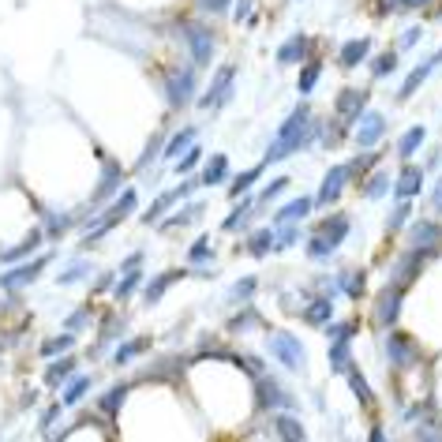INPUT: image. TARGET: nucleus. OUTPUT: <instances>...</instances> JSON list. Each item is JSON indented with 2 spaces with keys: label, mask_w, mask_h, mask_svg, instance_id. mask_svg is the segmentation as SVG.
I'll return each mask as SVG.
<instances>
[{
  "label": "nucleus",
  "mask_w": 442,
  "mask_h": 442,
  "mask_svg": "<svg viewBox=\"0 0 442 442\" xmlns=\"http://www.w3.org/2000/svg\"><path fill=\"white\" fill-rule=\"evenodd\" d=\"M315 135H319V128H311V113H307V106H296V109L289 113V120L278 128V139L270 142V150H266V165H270V162H285L289 154L304 150Z\"/></svg>",
  "instance_id": "obj_1"
},
{
  "label": "nucleus",
  "mask_w": 442,
  "mask_h": 442,
  "mask_svg": "<svg viewBox=\"0 0 442 442\" xmlns=\"http://www.w3.org/2000/svg\"><path fill=\"white\" fill-rule=\"evenodd\" d=\"M270 356L281 360L289 371H304L307 368V353L300 345V337H289V334H270Z\"/></svg>",
  "instance_id": "obj_2"
},
{
  "label": "nucleus",
  "mask_w": 442,
  "mask_h": 442,
  "mask_svg": "<svg viewBox=\"0 0 442 442\" xmlns=\"http://www.w3.org/2000/svg\"><path fill=\"white\" fill-rule=\"evenodd\" d=\"M232 79H237V68H232V64L217 68V75L210 79V86H206L203 98H199V109H221V106H229V98H232Z\"/></svg>",
  "instance_id": "obj_3"
},
{
  "label": "nucleus",
  "mask_w": 442,
  "mask_h": 442,
  "mask_svg": "<svg viewBox=\"0 0 442 442\" xmlns=\"http://www.w3.org/2000/svg\"><path fill=\"white\" fill-rule=\"evenodd\" d=\"M191 94H195V68H180V72H173L165 79V98H169V106H173V109L188 106Z\"/></svg>",
  "instance_id": "obj_4"
},
{
  "label": "nucleus",
  "mask_w": 442,
  "mask_h": 442,
  "mask_svg": "<svg viewBox=\"0 0 442 442\" xmlns=\"http://www.w3.org/2000/svg\"><path fill=\"white\" fill-rule=\"evenodd\" d=\"M184 30L188 38V49H191V57H195V64H199V68H206V64H210V57H214V34L206 30V27H195V23H184Z\"/></svg>",
  "instance_id": "obj_5"
},
{
  "label": "nucleus",
  "mask_w": 442,
  "mask_h": 442,
  "mask_svg": "<svg viewBox=\"0 0 442 442\" xmlns=\"http://www.w3.org/2000/svg\"><path fill=\"white\" fill-rule=\"evenodd\" d=\"M45 263H49V259L42 255V259H34V263H27V266H16V270H8V274L0 278V289H8V293H19V289H27L30 281H38V274L45 270Z\"/></svg>",
  "instance_id": "obj_6"
},
{
  "label": "nucleus",
  "mask_w": 442,
  "mask_h": 442,
  "mask_svg": "<svg viewBox=\"0 0 442 442\" xmlns=\"http://www.w3.org/2000/svg\"><path fill=\"white\" fill-rule=\"evenodd\" d=\"M401 296H405V289H401V285H386V289L379 293V304H375V322H379V327H390V322L397 319Z\"/></svg>",
  "instance_id": "obj_7"
},
{
  "label": "nucleus",
  "mask_w": 442,
  "mask_h": 442,
  "mask_svg": "<svg viewBox=\"0 0 442 442\" xmlns=\"http://www.w3.org/2000/svg\"><path fill=\"white\" fill-rule=\"evenodd\" d=\"M356 142L360 147H375L382 135H386V116L382 113H360L356 116Z\"/></svg>",
  "instance_id": "obj_8"
},
{
  "label": "nucleus",
  "mask_w": 442,
  "mask_h": 442,
  "mask_svg": "<svg viewBox=\"0 0 442 442\" xmlns=\"http://www.w3.org/2000/svg\"><path fill=\"white\" fill-rule=\"evenodd\" d=\"M386 356L394 368H412L416 363V345H412V337L405 334H390L386 337Z\"/></svg>",
  "instance_id": "obj_9"
},
{
  "label": "nucleus",
  "mask_w": 442,
  "mask_h": 442,
  "mask_svg": "<svg viewBox=\"0 0 442 442\" xmlns=\"http://www.w3.org/2000/svg\"><path fill=\"white\" fill-rule=\"evenodd\" d=\"M348 180H353V176H348V165H334L330 173H327V180H322V188H319V199H315V203H319V206H330L337 195L345 191Z\"/></svg>",
  "instance_id": "obj_10"
},
{
  "label": "nucleus",
  "mask_w": 442,
  "mask_h": 442,
  "mask_svg": "<svg viewBox=\"0 0 442 442\" xmlns=\"http://www.w3.org/2000/svg\"><path fill=\"white\" fill-rule=\"evenodd\" d=\"M259 409H293V397L274 382V379H263L259 375Z\"/></svg>",
  "instance_id": "obj_11"
},
{
  "label": "nucleus",
  "mask_w": 442,
  "mask_h": 442,
  "mask_svg": "<svg viewBox=\"0 0 442 442\" xmlns=\"http://www.w3.org/2000/svg\"><path fill=\"white\" fill-rule=\"evenodd\" d=\"M191 191H195V180H184V184H180L176 191H165V195H158V203L150 206V210H147V217H142V221H147V225H150V221H158V217L169 210V206H176L180 199H188Z\"/></svg>",
  "instance_id": "obj_12"
},
{
  "label": "nucleus",
  "mask_w": 442,
  "mask_h": 442,
  "mask_svg": "<svg viewBox=\"0 0 442 442\" xmlns=\"http://www.w3.org/2000/svg\"><path fill=\"white\" fill-rule=\"evenodd\" d=\"M368 53H371V42H368V38H353V42L341 45V53H337V64H341L345 72H353V68H360V64L368 60Z\"/></svg>",
  "instance_id": "obj_13"
},
{
  "label": "nucleus",
  "mask_w": 442,
  "mask_h": 442,
  "mask_svg": "<svg viewBox=\"0 0 442 442\" xmlns=\"http://www.w3.org/2000/svg\"><path fill=\"white\" fill-rule=\"evenodd\" d=\"M420 188H424V169L405 165V169H401V176H397L394 195H397V199H412V195H420Z\"/></svg>",
  "instance_id": "obj_14"
},
{
  "label": "nucleus",
  "mask_w": 442,
  "mask_h": 442,
  "mask_svg": "<svg viewBox=\"0 0 442 442\" xmlns=\"http://www.w3.org/2000/svg\"><path fill=\"white\" fill-rule=\"evenodd\" d=\"M307 49H311V38H304V34H293L289 42H285L281 49H278V64H300L304 57H307Z\"/></svg>",
  "instance_id": "obj_15"
},
{
  "label": "nucleus",
  "mask_w": 442,
  "mask_h": 442,
  "mask_svg": "<svg viewBox=\"0 0 442 442\" xmlns=\"http://www.w3.org/2000/svg\"><path fill=\"white\" fill-rule=\"evenodd\" d=\"M363 106H368V94H363V90H341V98H337V116H345V120L353 124L363 113Z\"/></svg>",
  "instance_id": "obj_16"
},
{
  "label": "nucleus",
  "mask_w": 442,
  "mask_h": 442,
  "mask_svg": "<svg viewBox=\"0 0 442 442\" xmlns=\"http://www.w3.org/2000/svg\"><path fill=\"white\" fill-rule=\"evenodd\" d=\"M438 240H442V229L435 225V221H416V225H412V244H416V248L435 251Z\"/></svg>",
  "instance_id": "obj_17"
},
{
  "label": "nucleus",
  "mask_w": 442,
  "mask_h": 442,
  "mask_svg": "<svg viewBox=\"0 0 442 442\" xmlns=\"http://www.w3.org/2000/svg\"><path fill=\"white\" fill-rule=\"evenodd\" d=\"M442 60V53H435V57H427V64H420V68H416V72H409V79L405 83H401V90H397V98L401 101H409L412 94H416V86H420L424 79H427V75H431V68H435V64Z\"/></svg>",
  "instance_id": "obj_18"
},
{
  "label": "nucleus",
  "mask_w": 442,
  "mask_h": 442,
  "mask_svg": "<svg viewBox=\"0 0 442 442\" xmlns=\"http://www.w3.org/2000/svg\"><path fill=\"white\" fill-rule=\"evenodd\" d=\"M307 210H311V199H293V203H285L281 210L274 214V225H296V221H304L307 217Z\"/></svg>",
  "instance_id": "obj_19"
},
{
  "label": "nucleus",
  "mask_w": 442,
  "mask_h": 442,
  "mask_svg": "<svg viewBox=\"0 0 442 442\" xmlns=\"http://www.w3.org/2000/svg\"><path fill=\"white\" fill-rule=\"evenodd\" d=\"M330 319H334V300H327V296H322V300H311L304 307V322H307V327H327Z\"/></svg>",
  "instance_id": "obj_20"
},
{
  "label": "nucleus",
  "mask_w": 442,
  "mask_h": 442,
  "mask_svg": "<svg viewBox=\"0 0 442 442\" xmlns=\"http://www.w3.org/2000/svg\"><path fill=\"white\" fill-rule=\"evenodd\" d=\"M42 237L45 232L42 229H30V237L19 244V248H8L4 255H0V263H19V259H27V255H34L38 251V244H42Z\"/></svg>",
  "instance_id": "obj_21"
},
{
  "label": "nucleus",
  "mask_w": 442,
  "mask_h": 442,
  "mask_svg": "<svg viewBox=\"0 0 442 442\" xmlns=\"http://www.w3.org/2000/svg\"><path fill=\"white\" fill-rule=\"evenodd\" d=\"M72 375H75V360L72 356H60V360H53L45 368V382L49 386H60V382H68Z\"/></svg>",
  "instance_id": "obj_22"
},
{
  "label": "nucleus",
  "mask_w": 442,
  "mask_h": 442,
  "mask_svg": "<svg viewBox=\"0 0 442 442\" xmlns=\"http://www.w3.org/2000/svg\"><path fill=\"white\" fill-rule=\"evenodd\" d=\"M225 173H229V158H225V154H214V158L206 162V169H203V184L214 188V184L225 180Z\"/></svg>",
  "instance_id": "obj_23"
},
{
  "label": "nucleus",
  "mask_w": 442,
  "mask_h": 442,
  "mask_svg": "<svg viewBox=\"0 0 442 442\" xmlns=\"http://www.w3.org/2000/svg\"><path fill=\"white\" fill-rule=\"evenodd\" d=\"M199 214H203V203H191L184 210H176L169 221H162V232H173L176 225H191V221H199Z\"/></svg>",
  "instance_id": "obj_24"
},
{
  "label": "nucleus",
  "mask_w": 442,
  "mask_h": 442,
  "mask_svg": "<svg viewBox=\"0 0 442 442\" xmlns=\"http://www.w3.org/2000/svg\"><path fill=\"white\" fill-rule=\"evenodd\" d=\"M120 180H124V173L116 169L113 162L106 165V176H101V184H98V195H94V203H101V199H109V195L120 188Z\"/></svg>",
  "instance_id": "obj_25"
},
{
  "label": "nucleus",
  "mask_w": 442,
  "mask_h": 442,
  "mask_svg": "<svg viewBox=\"0 0 442 442\" xmlns=\"http://www.w3.org/2000/svg\"><path fill=\"white\" fill-rule=\"evenodd\" d=\"M248 251L255 259H263L266 251H274V229H255L251 240H248Z\"/></svg>",
  "instance_id": "obj_26"
},
{
  "label": "nucleus",
  "mask_w": 442,
  "mask_h": 442,
  "mask_svg": "<svg viewBox=\"0 0 442 442\" xmlns=\"http://www.w3.org/2000/svg\"><path fill=\"white\" fill-rule=\"evenodd\" d=\"M319 232H322L327 240L341 244V240H345V232H348V217H345V214H334L330 221H322V225H319Z\"/></svg>",
  "instance_id": "obj_27"
},
{
  "label": "nucleus",
  "mask_w": 442,
  "mask_h": 442,
  "mask_svg": "<svg viewBox=\"0 0 442 442\" xmlns=\"http://www.w3.org/2000/svg\"><path fill=\"white\" fill-rule=\"evenodd\" d=\"M191 142H195V128H184L180 135H173V139H169V147H165V162L180 158V154H184V150L191 147Z\"/></svg>",
  "instance_id": "obj_28"
},
{
  "label": "nucleus",
  "mask_w": 442,
  "mask_h": 442,
  "mask_svg": "<svg viewBox=\"0 0 442 442\" xmlns=\"http://www.w3.org/2000/svg\"><path fill=\"white\" fill-rule=\"evenodd\" d=\"M424 128H409V132L405 135H401V142H397V158H412V154H416V147H420V142H424Z\"/></svg>",
  "instance_id": "obj_29"
},
{
  "label": "nucleus",
  "mask_w": 442,
  "mask_h": 442,
  "mask_svg": "<svg viewBox=\"0 0 442 442\" xmlns=\"http://www.w3.org/2000/svg\"><path fill=\"white\" fill-rule=\"evenodd\" d=\"M176 278H184V274H176V270H169V274L154 278V285H147V304H158L162 296H165V289H169V285H173Z\"/></svg>",
  "instance_id": "obj_30"
},
{
  "label": "nucleus",
  "mask_w": 442,
  "mask_h": 442,
  "mask_svg": "<svg viewBox=\"0 0 442 442\" xmlns=\"http://www.w3.org/2000/svg\"><path fill=\"white\" fill-rule=\"evenodd\" d=\"M259 176H263V165H255V169H248V173H240L237 180H232V188H229V199H240V195L248 191Z\"/></svg>",
  "instance_id": "obj_31"
},
{
  "label": "nucleus",
  "mask_w": 442,
  "mask_h": 442,
  "mask_svg": "<svg viewBox=\"0 0 442 442\" xmlns=\"http://www.w3.org/2000/svg\"><path fill=\"white\" fill-rule=\"evenodd\" d=\"M330 371H348V341H330Z\"/></svg>",
  "instance_id": "obj_32"
},
{
  "label": "nucleus",
  "mask_w": 442,
  "mask_h": 442,
  "mask_svg": "<svg viewBox=\"0 0 442 442\" xmlns=\"http://www.w3.org/2000/svg\"><path fill=\"white\" fill-rule=\"evenodd\" d=\"M274 427H278V435L281 438H304V424L300 420H296V416H278V420H274Z\"/></svg>",
  "instance_id": "obj_33"
},
{
  "label": "nucleus",
  "mask_w": 442,
  "mask_h": 442,
  "mask_svg": "<svg viewBox=\"0 0 442 442\" xmlns=\"http://www.w3.org/2000/svg\"><path fill=\"white\" fill-rule=\"evenodd\" d=\"M319 75H322V64L319 60H311V64H304V72H300V94H311L315 90V83H319Z\"/></svg>",
  "instance_id": "obj_34"
},
{
  "label": "nucleus",
  "mask_w": 442,
  "mask_h": 442,
  "mask_svg": "<svg viewBox=\"0 0 442 442\" xmlns=\"http://www.w3.org/2000/svg\"><path fill=\"white\" fill-rule=\"evenodd\" d=\"M248 217H251V203H240L237 210H232V214L225 217V225H221V229H225V232H237V229L248 225Z\"/></svg>",
  "instance_id": "obj_35"
},
{
  "label": "nucleus",
  "mask_w": 442,
  "mask_h": 442,
  "mask_svg": "<svg viewBox=\"0 0 442 442\" xmlns=\"http://www.w3.org/2000/svg\"><path fill=\"white\" fill-rule=\"evenodd\" d=\"M386 188H390V173H382V169H379V173H375L368 184H363V195H368V199H382Z\"/></svg>",
  "instance_id": "obj_36"
},
{
  "label": "nucleus",
  "mask_w": 442,
  "mask_h": 442,
  "mask_svg": "<svg viewBox=\"0 0 442 442\" xmlns=\"http://www.w3.org/2000/svg\"><path fill=\"white\" fill-rule=\"evenodd\" d=\"M72 345H75L72 334H57V337H49V341L42 345V353H45V356H57V353H68Z\"/></svg>",
  "instance_id": "obj_37"
},
{
  "label": "nucleus",
  "mask_w": 442,
  "mask_h": 442,
  "mask_svg": "<svg viewBox=\"0 0 442 442\" xmlns=\"http://www.w3.org/2000/svg\"><path fill=\"white\" fill-rule=\"evenodd\" d=\"M356 334V322H327V341H348Z\"/></svg>",
  "instance_id": "obj_38"
},
{
  "label": "nucleus",
  "mask_w": 442,
  "mask_h": 442,
  "mask_svg": "<svg viewBox=\"0 0 442 442\" xmlns=\"http://www.w3.org/2000/svg\"><path fill=\"white\" fill-rule=\"evenodd\" d=\"M334 248H337L334 240H327L322 232H315V237H311V244H307V255H311V259H327Z\"/></svg>",
  "instance_id": "obj_39"
},
{
  "label": "nucleus",
  "mask_w": 442,
  "mask_h": 442,
  "mask_svg": "<svg viewBox=\"0 0 442 442\" xmlns=\"http://www.w3.org/2000/svg\"><path fill=\"white\" fill-rule=\"evenodd\" d=\"M124 397H128V386H113V390H109V394H106V397H101V412H109V416H113L116 409H120V405H124Z\"/></svg>",
  "instance_id": "obj_40"
},
{
  "label": "nucleus",
  "mask_w": 442,
  "mask_h": 442,
  "mask_svg": "<svg viewBox=\"0 0 442 442\" xmlns=\"http://www.w3.org/2000/svg\"><path fill=\"white\" fill-rule=\"evenodd\" d=\"M337 289L348 293V296L356 300V296L363 293V274H341V278H337Z\"/></svg>",
  "instance_id": "obj_41"
},
{
  "label": "nucleus",
  "mask_w": 442,
  "mask_h": 442,
  "mask_svg": "<svg viewBox=\"0 0 442 442\" xmlns=\"http://www.w3.org/2000/svg\"><path fill=\"white\" fill-rule=\"evenodd\" d=\"M397 68V53H382V57H375V64H371V72H375V79H386L390 72Z\"/></svg>",
  "instance_id": "obj_42"
},
{
  "label": "nucleus",
  "mask_w": 442,
  "mask_h": 442,
  "mask_svg": "<svg viewBox=\"0 0 442 442\" xmlns=\"http://www.w3.org/2000/svg\"><path fill=\"white\" fill-rule=\"evenodd\" d=\"M86 390H90V379H86V375H79V379H75V382L68 386V394H64V405H79Z\"/></svg>",
  "instance_id": "obj_43"
},
{
  "label": "nucleus",
  "mask_w": 442,
  "mask_h": 442,
  "mask_svg": "<svg viewBox=\"0 0 442 442\" xmlns=\"http://www.w3.org/2000/svg\"><path fill=\"white\" fill-rule=\"evenodd\" d=\"M345 375H348V386H353V394L360 397V405H371V401H375V397H371V390H368V382H363V379H360V375H356V371H345Z\"/></svg>",
  "instance_id": "obj_44"
},
{
  "label": "nucleus",
  "mask_w": 442,
  "mask_h": 442,
  "mask_svg": "<svg viewBox=\"0 0 442 442\" xmlns=\"http://www.w3.org/2000/svg\"><path fill=\"white\" fill-rule=\"evenodd\" d=\"M142 348H150V341H147V337H142V341H128V345H120V348H116V363H128L132 356H139Z\"/></svg>",
  "instance_id": "obj_45"
},
{
  "label": "nucleus",
  "mask_w": 442,
  "mask_h": 442,
  "mask_svg": "<svg viewBox=\"0 0 442 442\" xmlns=\"http://www.w3.org/2000/svg\"><path fill=\"white\" fill-rule=\"evenodd\" d=\"M83 274H90V263H72L68 270H60V278H57V281H60V285H75Z\"/></svg>",
  "instance_id": "obj_46"
},
{
  "label": "nucleus",
  "mask_w": 442,
  "mask_h": 442,
  "mask_svg": "<svg viewBox=\"0 0 442 442\" xmlns=\"http://www.w3.org/2000/svg\"><path fill=\"white\" fill-rule=\"evenodd\" d=\"M199 158H203V150L191 142V147H188L184 154H180V165H176V173H191V169L199 165Z\"/></svg>",
  "instance_id": "obj_47"
},
{
  "label": "nucleus",
  "mask_w": 442,
  "mask_h": 442,
  "mask_svg": "<svg viewBox=\"0 0 442 442\" xmlns=\"http://www.w3.org/2000/svg\"><path fill=\"white\" fill-rule=\"evenodd\" d=\"M296 244V225H281V232H274V251H285Z\"/></svg>",
  "instance_id": "obj_48"
},
{
  "label": "nucleus",
  "mask_w": 442,
  "mask_h": 442,
  "mask_svg": "<svg viewBox=\"0 0 442 442\" xmlns=\"http://www.w3.org/2000/svg\"><path fill=\"white\" fill-rule=\"evenodd\" d=\"M285 188H289V180H285V176H278V180H270V184L263 188V195H259V203H270V199H278V195H281Z\"/></svg>",
  "instance_id": "obj_49"
},
{
  "label": "nucleus",
  "mask_w": 442,
  "mask_h": 442,
  "mask_svg": "<svg viewBox=\"0 0 442 442\" xmlns=\"http://www.w3.org/2000/svg\"><path fill=\"white\" fill-rule=\"evenodd\" d=\"M139 278H142V274H124V281L116 285V300H128V296L139 289Z\"/></svg>",
  "instance_id": "obj_50"
},
{
  "label": "nucleus",
  "mask_w": 442,
  "mask_h": 442,
  "mask_svg": "<svg viewBox=\"0 0 442 442\" xmlns=\"http://www.w3.org/2000/svg\"><path fill=\"white\" fill-rule=\"evenodd\" d=\"M371 165H379V154H363V158H356L353 165H348V176H360V173H368Z\"/></svg>",
  "instance_id": "obj_51"
},
{
  "label": "nucleus",
  "mask_w": 442,
  "mask_h": 442,
  "mask_svg": "<svg viewBox=\"0 0 442 442\" xmlns=\"http://www.w3.org/2000/svg\"><path fill=\"white\" fill-rule=\"evenodd\" d=\"M382 8L390 11H409V8H420V4H435V0H379Z\"/></svg>",
  "instance_id": "obj_52"
},
{
  "label": "nucleus",
  "mask_w": 442,
  "mask_h": 442,
  "mask_svg": "<svg viewBox=\"0 0 442 442\" xmlns=\"http://www.w3.org/2000/svg\"><path fill=\"white\" fill-rule=\"evenodd\" d=\"M409 214H412V210H409V203H405V199H401V206H397V210H394V217H390V221H386V232H397L401 225H405V217H409Z\"/></svg>",
  "instance_id": "obj_53"
},
{
  "label": "nucleus",
  "mask_w": 442,
  "mask_h": 442,
  "mask_svg": "<svg viewBox=\"0 0 442 442\" xmlns=\"http://www.w3.org/2000/svg\"><path fill=\"white\" fill-rule=\"evenodd\" d=\"M188 259H191V263H203V259H210V240H206V237H199V240L191 244Z\"/></svg>",
  "instance_id": "obj_54"
},
{
  "label": "nucleus",
  "mask_w": 442,
  "mask_h": 442,
  "mask_svg": "<svg viewBox=\"0 0 442 442\" xmlns=\"http://www.w3.org/2000/svg\"><path fill=\"white\" fill-rule=\"evenodd\" d=\"M237 363H244V371L255 375V379L263 375V360H259V356H237Z\"/></svg>",
  "instance_id": "obj_55"
},
{
  "label": "nucleus",
  "mask_w": 442,
  "mask_h": 442,
  "mask_svg": "<svg viewBox=\"0 0 442 442\" xmlns=\"http://www.w3.org/2000/svg\"><path fill=\"white\" fill-rule=\"evenodd\" d=\"M68 225H72V217H49V221H45V232H49V237H60Z\"/></svg>",
  "instance_id": "obj_56"
},
{
  "label": "nucleus",
  "mask_w": 442,
  "mask_h": 442,
  "mask_svg": "<svg viewBox=\"0 0 442 442\" xmlns=\"http://www.w3.org/2000/svg\"><path fill=\"white\" fill-rule=\"evenodd\" d=\"M199 4V11H210V16H217V11L229 8V0H195Z\"/></svg>",
  "instance_id": "obj_57"
},
{
  "label": "nucleus",
  "mask_w": 442,
  "mask_h": 442,
  "mask_svg": "<svg viewBox=\"0 0 442 442\" xmlns=\"http://www.w3.org/2000/svg\"><path fill=\"white\" fill-rule=\"evenodd\" d=\"M251 322H255V311L248 307V311H244V315H237V319H232V322H229V330H248V327H251Z\"/></svg>",
  "instance_id": "obj_58"
},
{
  "label": "nucleus",
  "mask_w": 442,
  "mask_h": 442,
  "mask_svg": "<svg viewBox=\"0 0 442 442\" xmlns=\"http://www.w3.org/2000/svg\"><path fill=\"white\" fill-rule=\"evenodd\" d=\"M251 293H255V281H251V278L240 281V285H232V296H237V300H248Z\"/></svg>",
  "instance_id": "obj_59"
},
{
  "label": "nucleus",
  "mask_w": 442,
  "mask_h": 442,
  "mask_svg": "<svg viewBox=\"0 0 442 442\" xmlns=\"http://www.w3.org/2000/svg\"><path fill=\"white\" fill-rule=\"evenodd\" d=\"M416 42H420V27L405 30V38H401V49H409V45H416Z\"/></svg>",
  "instance_id": "obj_60"
},
{
  "label": "nucleus",
  "mask_w": 442,
  "mask_h": 442,
  "mask_svg": "<svg viewBox=\"0 0 442 442\" xmlns=\"http://www.w3.org/2000/svg\"><path fill=\"white\" fill-rule=\"evenodd\" d=\"M248 11H251V0H240V4H237V11H232V16H237V23H240L244 16H248Z\"/></svg>",
  "instance_id": "obj_61"
},
{
  "label": "nucleus",
  "mask_w": 442,
  "mask_h": 442,
  "mask_svg": "<svg viewBox=\"0 0 442 442\" xmlns=\"http://www.w3.org/2000/svg\"><path fill=\"white\" fill-rule=\"evenodd\" d=\"M57 416H60V405H57V409H49V412L42 416V427H53V420H57Z\"/></svg>",
  "instance_id": "obj_62"
},
{
  "label": "nucleus",
  "mask_w": 442,
  "mask_h": 442,
  "mask_svg": "<svg viewBox=\"0 0 442 442\" xmlns=\"http://www.w3.org/2000/svg\"><path fill=\"white\" fill-rule=\"evenodd\" d=\"M90 315H86V311H75V315L68 319V327H83V322H86Z\"/></svg>",
  "instance_id": "obj_63"
}]
</instances>
